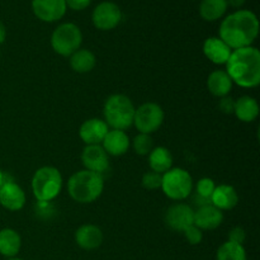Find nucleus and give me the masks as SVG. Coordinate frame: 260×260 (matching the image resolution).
<instances>
[{
  "label": "nucleus",
  "instance_id": "19",
  "mask_svg": "<svg viewBox=\"0 0 260 260\" xmlns=\"http://www.w3.org/2000/svg\"><path fill=\"white\" fill-rule=\"evenodd\" d=\"M211 203L220 211L233 210L239 203V194L233 185L221 184L213 190Z\"/></svg>",
  "mask_w": 260,
  "mask_h": 260
},
{
  "label": "nucleus",
  "instance_id": "21",
  "mask_svg": "<svg viewBox=\"0 0 260 260\" xmlns=\"http://www.w3.org/2000/svg\"><path fill=\"white\" fill-rule=\"evenodd\" d=\"M234 114L240 119L241 122L250 123L254 122L259 116V104L255 98L249 95L240 96L238 101H235V109Z\"/></svg>",
  "mask_w": 260,
  "mask_h": 260
},
{
  "label": "nucleus",
  "instance_id": "23",
  "mask_svg": "<svg viewBox=\"0 0 260 260\" xmlns=\"http://www.w3.org/2000/svg\"><path fill=\"white\" fill-rule=\"evenodd\" d=\"M149 165L152 172L164 174L173 167V155L164 146L154 147L149 154Z\"/></svg>",
  "mask_w": 260,
  "mask_h": 260
},
{
  "label": "nucleus",
  "instance_id": "18",
  "mask_svg": "<svg viewBox=\"0 0 260 260\" xmlns=\"http://www.w3.org/2000/svg\"><path fill=\"white\" fill-rule=\"evenodd\" d=\"M231 48L220 37H210L203 43V53L211 62L225 65L231 55Z\"/></svg>",
  "mask_w": 260,
  "mask_h": 260
},
{
  "label": "nucleus",
  "instance_id": "11",
  "mask_svg": "<svg viewBox=\"0 0 260 260\" xmlns=\"http://www.w3.org/2000/svg\"><path fill=\"white\" fill-rule=\"evenodd\" d=\"M65 0H32V10L42 22H57L65 15Z\"/></svg>",
  "mask_w": 260,
  "mask_h": 260
},
{
  "label": "nucleus",
  "instance_id": "38",
  "mask_svg": "<svg viewBox=\"0 0 260 260\" xmlns=\"http://www.w3.org/2000/svg\"><path fill=\"white\" fill-rule=\"evenodd\" d=\"M0 60H2V52H0Z\"/></svg>",
  "mask_w": 260,
  "mask_h": 260
},
{
  "label": "nucleus",
  "instance_id": "20",
  "mask_svg": "<svg viewBox=\"0 0 260 260\" xmlns=\"http://www.w3.org/2000/svg\"><path fill=\"white\" fill-rule=\"evenodd\" d=\"M233 80L225 70H215L207 79V89L212 95L223 98L229 95L233 89Z\"/></svg>",
  "mask_w": 260,
  "mask_h": 260
},
{
  "label": "nucleus",
  "instance_id": "34",
  "mask_svg": "<svg viewBox=\"0 0 260 260\" xmlns=\"http://www.w3.org/2000/svg\"><path fill=\"white\" fill-rule=\"evenodd\" d=\"M5 38H7V28H5L4 23L0 20V45L4 42Z\"/></svg>",
  "mask_w": 260,
  "mask_h": 260
},
{
  "label": "nucleus",
  "instance_id": "31",
  "mask_svg": "<svg viewBox=\"0 0 260 260\" xmlns=\"http://www.w3.org/2000/svg\"><path fill=\"white\" fill-rule=\"evenodd\" d=\"M245 239H246V233L243 228H234L233 230L229 233V241H231V243L243 245Z\"/></svg>",
  "mask_w": 260,
  "mask_h": 260
},
{
  "label": "nucleus",
  "instance_id": "4",
  "mask_svg": "<svg viewBox=\"0 0 260 260\" xmlns=\"http://www.w3.org/2000/svg\"><path fill=\"white\" fill-rule=\"evenodd\" d=\"M135 111L136 108L128 96L113 94L104 103V122L112 129L124 131L134 124Z\"/></svg>",
  "mask_w": 260,
  "mask_h": 260
},
{
  "label": "nucleus",
  "instance_id": "25",
  "mask_svg": "<svg viewBox=\"0 0 260 260\" xmlns=\"http://www.w3.org/2000/svg\"><path fill=\"white\" fill-rule=\"evenodd\" d=\"M228 7V0H202L200 4V14L207 22H215L223 17Z\"/></svg>",
  "mask_w": 260,
  "mask_h": 260
},
{
  "label": "nucleus",
  "instance_id": "3",
  "mask_svg": "<svg viewBox=\"0 0 260 260\" xmlns=\"http://www.w3.org/2000/svg\"><path fill=\"white\" fill-rule=\"evenodd\" d=\"M104 189L103 175L84 169L76 172L68 182V192L78 203H91L98 200Z\"/></svg>",
  "mask_w": 260,
  "mask_h": 260
},
{
  "label": "nucleus",
  "instance_id": "12",
  "mask_svg": "<svg viewBox=\"0 0 260 260\" xmlns=\"http://www.w3.org/2000/svg\"><path fill=\"white\" fill-rule=\"evenodd\" d=\"M81 161L86 170L98 174H103L109 168L108 154L102 145H86L81 154Z\"/></svg>",
  "mask_w": 260,
  "mask_h": 260
},
{
  "label": "nucleus",
  "instance_id": "22",
  "mask_svg": "<svg viewBox=\"0 0 260 260\" xmlns=\"http://www.w3.org/2000/svg\"><path fill=\"white\" fill-rule=\"evenodd\" d=\"M22 246L20 235L13 229L0 230V254L7 258H15Z\"/></svg>",
  "mask_w": 260,
  "mask_h": 260
},
{
  "label": "nucleus",
  "instance_id": "37",
  "mask_svg": "<svg viewBox=\"0 0 260 260\" xmlns=\"http://www.w3.org/2000/svg\"><path fill=\"white\" fill-rule=\"evenodd\" d=\"M8 260H23V259H19V258H10V259H8Z\"/></svg>",
  "mask_w": 260,
  "mask_h": 260
},
{
  "label": "nucleus",
  "instance_id": "30",
  "mask_svg": "<svg viewBox=\"0 0 260 260\" xmlns=\"http://www.w3.org/2000/svg\"><path fill=\"white\" fill-rule=\"evenodd\" d=\"M183 235H184L185 240H187L190 245H198V244L202 243L203 233L202 230H200L196 225L188 226V228L183 231Z\"/></svg>",
  "mask_w": 260,
  "mask_h": 260
},
{
  "label": "nucleus",
  "instance_id": "7",
  "mask_svg": "<svg viewBox=\"0 0 260 260\" xmlns=\"http://www.w3.org/2000/svg\"><path fill=\"white\" fill-rule=\"evenodd\" d=\"M83 35L80 28L74 23L60 24L51 36V46L56 53L65 57H70L80 48Z\"/></svg>",
  "mask_w": 260,
  "mask_h": 260
},
{
  "label": "nucleus",
  "instance_id": "15",
  "mask_svg": "<svg viewBox=\"0 0 260 260\" xmlns=\"http://www.w3.org/2000/svg\"><path fill=\"white\" fill-rule=\"evenodd\" d=\"M223 213L213 205H206L194 211L193 225L200 230H215L222 223Z\"/></svg>",
  "mask_w": 260,
  "mask_h": 260
},
{
  "label": "nucleus",
  "instance_id": "36",
  "mask_svg": "<svg viewBox=\"0 0 260 260\" xmlns=\"http://www.w3.org/2000/svg\"><path fill=\"white\" fill-rule=\"evenodd\" d=\"M4 180H5V175L3 174V172H2V170H0V187H2V185H3Z\"/></svg>",
  "mask_w": 260,
  "mask_h": 260
},
{
  "label": "nucleus",
  "instance_id": "6",
  "mask_svg": "<svg viewBox=\"0 0 260 260\" xmlns=\"http://www.w3.org/2000/svg\"><path fill=\"white\" fill-rule=\"evenodd\" d=\"M161 189L170 200L183 201L192 193L193 179L185 169L172 168L162 174Z\"/></svg>",
  "mask_w": 260,
  "mask_h": 260
},
{
  "label": "nucleus",
  "instance_id": "17",
  "mask_svg": "<svg viewBox=\"0 0 260 260\" xmlns=\"http://www.w3.org/2000/svg\"><path fill=\"white\" fill-rule=\"evenodd\" d=\"M75 243L84 250H95L103 243V233L95 225H83L75 231Z\"/></svg>",
  "mask_w": 260,
  "mask_h": 260
},
{
  "label": "nucleus",
  "instance_id": "27",
  "mask_svg": "<svg viewBox=\"0 0 260 260\" xmlns=\"http://www.w3.org/2000/svg\"><path fill=\"white\" fill-rule=\"evenodd\" d=\"M132 146H134L135 152L137 155H149L150 152L154 149V141H152V137L150 135L146 134H139L132 141Z\"/></svg>",
  "mask_w": 260,
  "mask_h": 260
},
{
  "label": "nucleus",
  "instance_id": "1",
  "mask_svg": "<svg viewBox=\"0 0 260 260\" xmlns=\"http://www.w3.org/2000/svg\"><path fill=\"white\" fill-rule=\"evenodd\" d=\"M259 35V20L250 10H238L228 15L220 25V38L231 48L248 47Z\"/></svg>",
  "mask_w": 260,
  "mask_h": 260
},
{
  "label": "nucleus",
  "instance_id": "5",
  "mask_svg": "<svg viewBox=\"0 0 260 260\" xmlns=\"http://www.w3.org/2000/svg\"><path fill=\"white\" fill-rule=\"evenodd\" d=\"M62 189V175L57 168L42 167L32 178V192L37 201L51 202Z\"/></svg>",
  "mask_w": 260,
  "mask_h": 260
},
{
  "label": "nucleus",
  "instance_id": "14",
  "mask_svg": "<svg viewBox=\"0 0 260 260\" xmlns=\"http://www.w3.org/2000/svg\"><path fill=\"white\" fill-rule=\"evenodd\" d=\"M109 128L103 119H86L79 128V136L86 145H101Z\"/></svg>",
  "mask_w": 260,
  "mask_h": 260
},
{
  "label": "nucleus",
  "instance_id": "35",
  "mask_svg": "<svg viewBox=\"0 0 260 260\" xmlns=\"http://www.w3.org/2000/svg\"><path fill=\"white\" fill-rule=\"evenodd\" d=\"M245 4V0H228V5L234 8H240Z\"/></svg>",
  "mask_w": 260,
  "mask_h": 260
},
{
  "label": "nucleus",
  "instance_id": "13",
  "mask_svg": "<svg viewBox=\"0 0 260 260\" xmlns=\"http://www.w3.org/2000/svg\"><path fill=\"white\" fill-rule=\"evenodd\" d=\"M0 205L8 211H19L25 205V193L17 183L4 180L0 187Z\"/></svg>",
  "mask_w": 260,
  "mask_h": 260
},
{
  "label": "nucleus",
  "instance_id": "10",
  "mask_svg": "<svg viewBox=\"0 0 260 260\" xmlns=\"http://www.w3.org/2000/svg\"><path fill=\"white\" fill-rule=\"evenodd\" d=\"M194 211L187 203H175L165 212V223L177 233H183L188 226L193 225Z\"/></svg>",
  "mask_w": 260,
  "mask_h": 260
},
{
  "label": "nucleus",
  "instance_id": "32",
  "mask_svg": "<svg viewBox=\"0 0 260 260\" xmlns=\"http://www.w3.org/2000/svg\"><path fill=\"white\" fill-rule=\"evenodd\" d=\"M218 107H220V111L225 114H233L234 109H235V101H234L231 96L226 95L223 98H221L220 103H218Z\"/></svg>",
  "mask_w": 260,
  "mask_h": 260
},
{
  "label": "nucleus",
  "instance_id": "2",
  "mask_svg": "<svg viewBox=\"0 0 260 260\" xmlns=\"http://www.w3.org/2000/svg\"><path fill=\"white\" fill-rule=\"evenodd\" d=\"M225 65V71L236 85L255 88L260 84V52L256 47L248 46L233 50Z\"/></svg>",
  "mask_w": 260,
  "mask_h": 260
},
{
  "label": "nucleus",
  "instance_id": "8",
  "mask_svg": "<svg viewBox=\"0 0 260 260\" xmlns=\"http://www.w3.org/2000/svg\"><path fill=\"white\" fill-rule=\"evenodd\" d=\"M164 111L156 103H144L135 111L134 124L140 134L151 135L161 127L164 122Z\"/></svg>",
  "mask_w": 260,
  "mask_h": 260
},
{
  "label": "nucleus",
  "instance_id": "33",
  "mask_svg": "<svg viewBox=\"0 0 260 260\" xmlns=\"http://www.w3.org/2000/svg\"><path fill=\"white\" fill-rule=\"evenodd\" d=\"M66 7L73 10H84L90 5L91 0H65Z\"/></svg>",
  "mask_w": 260,
  "mask_h": 260
},
{
  "label": "nucleus",
  "instance_id": "24",
  "mask_svg": "<svg viewBox=\"0 0 260 260\" xmlns=\"http://www.w3.org/2000/svg\"><path fill=\"white\" fill-rule=\"evenodd\" d=\"M96 65V58L91 51L79 48L76 52L70 56V66L75 73L86 74L90 73Z\"/></svg>",
  "mask_w": 260,
  "mask_h": 260
},
{
  "label": "nucleus",
  "instance_id": "29",
  "mask_svg": "<svg viewBox=\"0 0 260 260\" xmlns=\"http://www.w3.org/2000/svg\"><path fill=\"white\" fill-rule=\"evenodd\" d=\"M215 188V182L211 178H202V179L198 180L196 190H197V196L205 198V200L211 201V196H212Z\"/></svg>",
  "mask_w": 260,
  "mask_h": 260
},
{
  "label": "nucleus",
  "instance_id": "9",
  "mask_svg": "<svg viewBox=\"0 0 260 260\" xmlns=\"http://www.w3.org/2000/svg\"><path fill=\"white\" fill-rule=\"evenodd\" d=\"M93 24L101 30H111L116 28L122 20V12L117 4L112 2H103L94 9Z\"/></svg>",
  "mask_w": 260,
  "mask_h": 260
},
{
  "label": "nucleus",
  "instance_id": "28",
  "mask_svg": "<svg viewBox=\"0 0 260 260\" xmlns=\"http://www.w3.org/2000/svg\"><path fill=\"white\" fill-rule=\"evenodd\" d=\"M161 182H162V174H159L156 172H146L142 177V185L144 188L149 190H155L161 188Z\"/></svg>",
  "mask_w": 260,
  "mask_h": 260
},
{
  "label": "nucleus",
  "instance_id": "16",
  "mask_svg": "<svg viewBox=\"0 0 260 260\" xmlns=\"http://www.w3.org/2000/svg\"><path fill=\"white\" fill-rule=\"evenodd\" d=\"M129 145H131V141H129L128 135L119 129H109L102 142V147L104 149V151L112 156L124 155L128 151Z\"/></svg>",
  "mask_w": 260,
  "mask_h": 260
},
{
  "label": "nucleus",
  "instance_id": "26",
  "mask_svg": "<svg viewBox=\"0 0 260 260\" xmlns=\"http://www.w3.org/2000/svg\"><path fill=\"white\" fill-rule=\"evenodd\" d=\"M216 260H248V258L243 245L226 241L218 248Z\"/></svg>",
  "mask_w": 260,
  "mask_h": 260
}]
</instances>
